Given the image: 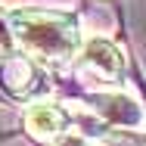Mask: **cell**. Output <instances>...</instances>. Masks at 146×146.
<instances>
[{
  "label": "cell",
  "instance_id": "1",
  "mask_svg": "<svg viewBox=\"0 0 146 146\" xmlns=\"http://www.w3.org/2000/svg\"><path fill=\"white\" fill-rule=\"evenodd\" d=\"M6 25L13 40L22 47L31 62L44 65H65L78 59L81 50V25L78 16L62 9H37V6H16L6 13Z\"/></svg>",
  "mask_w": 146,
  "mask_h": 146
},
{
  "label": "cell",
  "instance_id": "2",
  "mask_svg": "<svg viewBox=\"0 0 146 146\" xmlns=\"http://www.w3.org/2000/svg\"><path fill=\"white\" fill-rule=\"evenodd\" d=\"M78 68L103 84H115L124 75V56L109 37H87L78 50Z\"/></svg>",
  "mask_w": 146,
  "mask_h": 146
},
{
  "label": "cell",
  "instance_id": "3",
  "mask_svg": "<svg viewBox=\"0 0 146 146\" xmlns=\"http://www.w3.org/2000/svg\"><path fill=\"white\" fill-rule=\"evenodd\" d=\"M65 124H68V112L56 106V103H34L25 112V127L34 140L40 143H53L65 134Z\"/></svg>",
  "mask_w": 146,
  "mask_h": 146
},
{
  "label": "cell",
  "instance_id": "4",
  "mask_svg": "<svg viewBox=\"0 0 146 146\" xmlns=\"http://www.w3.org/2000/svg\"><path fill=\"white\" fill-rule=\"evenodd\" d=\"M0 78H3L6 87L13 90V93H19V96L37 93V90L44 87V84H40V72H37V65H34L28 56H16V53L3 59V65H0Z\"/></svg>",
  "mask_w": 146,
  "mask_h": 146
},
{
  "label": "cell",
  "instance_id": "5",
  "mask_svg": "<svg viewBox=\"0 0 146 146\" xmlns=\"http://www.w3.org/2000/svg\"><path fill=\"white\" fill-rule=\"evenodd\" d=\"M93 106L103 118H109L115 124H137L143 118L140 106L134 100H127L124 93H100V96H93Z\"/></svg>",
  "mask_w": 146,
  "mask_h": 146
},
{
  "label": "cell",
  "instance_id": "6",
  "mask_svg": "<svg viewBox=\"0 0 146 146\" xmlns=\"http://www.w3.org/2000/svg\"><path fill=\"white\" fill-rule=\"evenodd\" d=\"M16 40H13V31H9V25H6V19L0 16V50H9Z\"/></svg>",
  "mask_w": 146,
  "mask_h": 146
},
{
  "label": "cell",
  "instance_id": "7",
  "mask_svg": "<svg viewBox=\"0 0 146 146\" xmlns=\"http://www.w3.org/2000/svg\"><path fill=\"white\" fill-rule=\"evenodd\" d=\"M53 146H90V143L81 137V134H62V137H59Z\"/></svg>",
  "mask_w": 146,
  "mask_h": 146
}]
</instances>
